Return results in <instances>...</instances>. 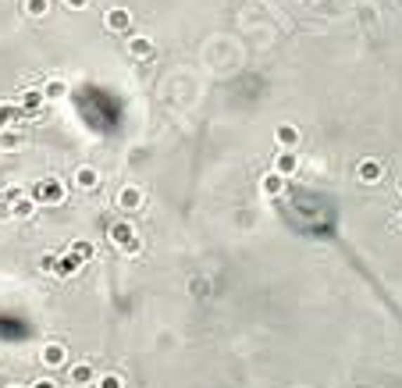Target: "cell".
Masks as SVG:
<instances>
[{
  "label": "cell",
  "instance_id": "1",
  "mask_svg": "<svg viewBox=\"0 0 402 388\" xmlns=\"http://www.w3.org/2000/svg\"><path fill=\"white\" fill-rule=\"evenodd\" d=\"M278 217L281 225L292 235L303 239H317V242H331L338 235V203L335 196L310 189V186H289L278 200Z\"/></svg>",
  "mask_w": 402,
  "mask_h": 388
},
{
  "label": "cell",
  "instance_id": "2",
  "mask_svg": "<svg viewBox=\"0 0 402 388\" xmlns=\"http://www.w3.org/2000/svg\"><path fill=\"white\" fill-rule=\"evenodd\" d=\"M75 107H79L82 122H86L96 136L122 132V103H118V96H114V93L96 89V86H86V89L75 93Z\"/></svg>",
  "mask_w": 402,
  "mask_h": 388
}]
</instances>
